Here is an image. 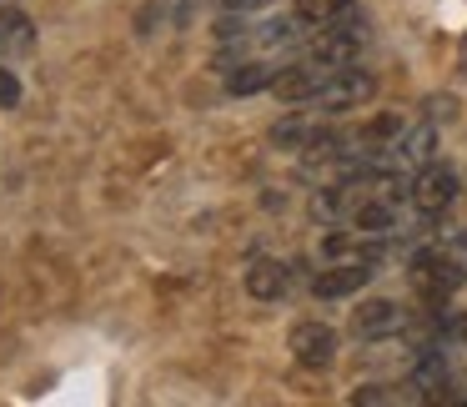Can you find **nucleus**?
<instances>
[{
  "mask_svg": "<svg viewBox=\"0 0 467 407\" xmlns=\"http://www.w3.org/2000/svg\"><path fill=\"white\" fill-rule=\"evenodd\" d=\"M407 282H412V292L422 302H447V297H457L467 287V266L442 242H427L407 256Z\"/></svg>",
  "mask_w": 467,
  "mask_h": 407,
  "instance_id": "nucleus-1",
  "label": "nucleus"
},
{
  "mask_svg": "<svg viewBox=\"0 0 467 407\" xmlns=\"http://www.w3.org/2000/svg\"><path fill=\"white\" fill-rule=\"evenodd\" d=\"M432 151H437V126L432 121H417V126H402V131H397L392 141L372 156V166H367V172L412 176V172H422V166L432 162Z\"/></svg>",
  "mask_w": 467,
  "mask_h": 407,
  "instance_id": "nucleus-2",
  "label": "nucleus"
},
{
  "mask_svg": "<svg viewBox=\"0 0 467 407\" xmlns=\"http://www.w3.org/2000/svg\"><path fill=\"white\" fill-rule=\"evenodd\" d=\"M462 196V176L452 172V166H437V162H427L422 172H412L407 176V202L417 206V212L427 216V222H437V216L447 212V206Z\"/></svg>",
  "mask_w": 467,
  "mask_h": 407,
  "instance_id": "nucleus-3",
  "label": "nucleus"
},
{
  "mask_svg": "<svg viewBox=\"0 0 467 407\" xmlns=\"http://www.w3.org/2000/svg\"><path fill=\"white\" fill-rule=\"evenodd\" d=\"M377 96V76L362 71V66H337L332 81L322 86V96H317V111L322 116H342V111H357V106H367Z\"/></svg>",
  "mask_w": 467,
  "mask_h": 407,
  "instance_id": "nucleus-4",
  "label": "nucleus"
},
{
  "mask_svg": "<svg viewBox=\"0 0 467 407\" xmlns=\"http://www.w3.org/2000/svg\"><path fill=\"white\" fill-rule=\"evenodd\" d=\"M407 322H412V312H407L402 302H392V297H372V302L352 307V337L357 342H392V337L407 332Z\"/></svg>",
  "mask_w": 467,
  "mask_h": 407,
  "instance_id": "nucleus-5",
  "label": "nucleus"
},
{
  "mask_svg": "<svg viewBox=\"0 0 467 407\" xmlns=\"http://www.w3.org/2000/svg\"><path fill=\"white\" fill-rule=\"evenodd\" d=\"M372 277H377V256H337V262H327L322 272L312 277V297H322V302L357 297Z\"/></svg>",
  "mask_w": 467,
  "mask_h": 407,
  "instance_id": "nucleus-6",
  "label": "nucleus"
},
{
  "mask_svg": "<svg viewBox=\"0 0 467 407\" xmlns=\"http://www.w3.org/2000/svg\"><path fill=\"white\" fill-rule=\"evenodd\" d=\"M286 347H292V357L306 367V372H327V367L337 362L342 337H337V327H327V322H296L292 332H286Z\"/></svg>",
  "mask_w": 467,
  "mask_h": 407,
  "instance_id": "nucleus-7",
  "label": "nucleus"
},
{
  "mask_svg": "<svg viewBox=\"0 0 467 407\" xmlns=\"http://www.w3.org/2000/svg\"><path fill=\"white\" fill-rule=\"evenodd\" d=\"M322 131H327V126H322V111H317V106H302V111L282 116V121L272 126V141L282 146V151H306V146H312Z\"/></svg>",
  "mask_w": 467,
  "mask_h": 407,
  "instance_id": "nucleus-8",
  "label": "nucleus"
},
{
  "mask_svg": "<svg viewBox=\"0 0 467 407\" xmlns=\"http://www.w3.org/2000/svg\"><path fill=\"white\" fill-rule=\"evenodd\" d=\"M246 292H252L256 302H282V297L292 292V266L272 262V256L252 262V266H246Z\"/></svg>",
  "mask_w": 467,
  "mask_h": 407,
  "instance_id": "nucleus-9",
  "label": "nucleus"
},
{
  "mask_svg": "<svg viewBox=\"0 0 467 407\" xmlns=\"http://www.w3.org/2000/svg\"><path fill=\"white\" fill-rule=\"evenodd\" d=\"M282 76V66L266 61V56H252V61H242L232 76H226V91L232 96H256V91H272V81Z\"/></svg>",
  "mask_w": 467,
  "mask_h": 407,
  "instance_id": "nucleus-10",
  "label": "nucleus"
},
{
  "mask_svg": "<svg viewBox=\"0 0 467 407\" xmlns=\"http://www.w3.org/2000/svg\"><path fill=\"white\" fill-rule=\"evenodd\" d=\"M36 46V21L26 11H0V61L5 56H26Z\"/></svg>",
  "mask_w": 467,
  "mask_h": 407,
  "instance_id": "nucleus-11",
  "label": "nucleus"
},
{
  "mask_svg": "<svg viewBox=\"0 0 467 407\" xmlns=\"http://www.w3.org/2000/svg\"><path fill=\"white\" fill-rule=\"evenodd\" d=\"M292 11L302 16L312 31H322V26H332V21H342V16H352V11H357V0H292Z\"/></svg>",
  "mask_w": 467,
  "mask_h": 407,
  "instance_id": "nucleus-12",
  "label": "nucleus"
},
{
  "mask_svg": "<svg viewBox=\"0 0 467 407\" xmlns=\"http://www.w3.org/2000/svg\"><path fill=\"white\" fill-rule=\"evenodd\" d=\"M437 342H447V347H457V352H467V312L442 317V322H437Z\"/></svg>",
  "mask_w": 467,
  "mask_h": 407,
  "instance_id": "nucleus-13",
  "label": "nucleus"
},
{
  "mask_svg": "<svg viewBox=\"0 0 467 407\" xmlns=\"http://www.w3.org/2000/svg\"><path fill=\"white\" fill-rule=\"evenodd\" d=\"M11 106H21V81L11 66H0V111H11Z\"/></svg>",
  "mask_w": 467,
  "mask_h": 407,
  "instance_id": "nucleus-14",
  "label": "nucleus"
},
{
  "mask_svg": "<svg viewBox=\"0 0 467 407\" xmlns=\"http://www.w3.org/2000/svg\"><path fill=\"white\" fill-rule=\"evenodd\" d=\"M437 242H442V246H447V252H452V256H457V262H462V266H467V226H457V232H442V236H437Z\"/></svg>",
  "mask_w": 467,
  "mask_h": 407,
  "instance_id": "nucleus-15",
  "label": "nucleus"
},
{
  "mask_svg": "<svg viewBox=\"0 0 467 407\" xmlns=\"http://www.w3.org/2000/svg\"><path fill=\"white\" fill-rule=\"evenodd\" d=\"M222 5H226V11H256V5H266V0H222Z\"/></svg>",
  "mask_w": 467,
  "mask_h": 407,
  "instance_id": "nucleus-16",
  "label": "nucleus"
},
{
  "mask_svg": "<svg viewBox=\"0 0 467 407\" xmlns=\"http://www.w3.org/2000/svg\"><path fill=\"white\" fill-rule=\"evenodd\" d=\"M0 5H5V0H0Z\"/></svg>",
  "mask_w": 467,
  "mask_h": 407,
  "instance_id": "nucleus-17",
  "label": "nucleus"
}]
</instances>
